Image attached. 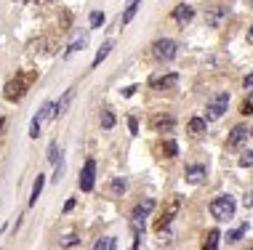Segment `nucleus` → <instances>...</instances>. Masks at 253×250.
<instances>
[{
    "instance_id": "f257e3e1",
    "label": "nucleus",
    "mask_w": 253,
    "mask_h": 250,
    "mask_svg": "<svg viewBox=\"0 0 253 250\" xmlns=\"http://www.w3.org/2000/svg\"><path fill=\"white\" fill-rule=\"evenodd\" d=\"M227 109H229V90H218V93L208 101V107H205V120L208 123L221 120Z\"/></svg>"
},
{
    "instance_id": "f03ea898",
    "label": "nucleus",
    "mask_w": 253,
    "mask_h": 250,
    "mask_svg": "<svg viewBox=\"0 0 253 250\" xmlns=\"http://www.w3.org/2000/svg\"><path fill=\"white\" fill-rule=\"evenodd\" d=\"M235 210H237V205H235V200L229 195H218L216 200L211 202V215L216 221H232Z\"/></svg>"
},
{
    "instance_id": "7ed1b4c3",
    "label": "nucleus",
    "mask_w": 253,
    "mask_h": 250,
    "mask_svg": "<svg viewBox=\"0 0 253 250\" xmlns=\"http://www.w3.org/2000/svg\"><path fill=\"white\" fill-rule=\"evenodd\" d=\"M152 54H155V59L160 61V64H168V61L176 59L179 45H176V40H171V37H163V40H155V45H152Z\"/></svg>"
},
{
    "instance_id": "20e7f679",
    "label": "nucleus",
    "mask_w": 253,
    "mask_h": 250,
    "mask_svg": "<svg viewBox=\"0 0 253 250\" xmlns=\"http://www.w3.org/2000/svg\"><path fill=\"white\" fill-rule=\"evenodd\" d=\"M152 210H155V200H144V202H139V205L131 210V229H133V234H142L144 218H147Z\"/></svg>"
},
{
    "instance_id": "39448f33",
    "label": "nucleus",
    "mask_w": 253,
    "mask_h": 250,
    "mask_svg": "<svg viewBox=\"0 0 253 250\" xmlns=\"http://www.w3.org/2000/svg\"><path fill=\"white\" fill-rule=\"evenodd\" d=\"M93 181H96V162L93 160H88L86 165H83V170H80V192H91L93 189Z\"/></svg>"
},
{
    "instance_id": "423d86ee",
    "label": "nucleus",
    "mask_w": 253,
    "mask_h": 250,
    "mask_svg": "<svg viewBox=\"0 0 253 250\" xmlns=\"http://www.w3.org/2000/svg\"><path fill=\"white\" fill-rule=\"evenodd\" d=\"M227 14H229L227 5H208V11H205V24L216 30V27H221V21L227 19Z\"/></svg>"
},
{
    "instance_id": "0eeeda50",
    "label": "nucleus",
    "mask_w": 253,
    "mask_h": 250,
    "mask_svg": "<svg viewBox=\"0 0 253 250\" xmlns=\"http://www.w3.org/2000/svg\"><path fill=\"white\" fill-rule=\"evenodd\" d=\"M171 19L176 21L179 27H187L189 21L195 19V8H192V5H187V3H181V5H176V8H173Z\"/></svg>"
},
{
    "instance_id": "6e6552de",
    "label": "nucleus",
    "mask_w": 253,
    "mask_h": 250,
    "mask_svg": "<svg viewBox=\"0 0 253 250\" xmlns=\"http://www.w3.org/2000/svg\"><path fill=\"white\" fill-rule=\"evenodd\" d=\"M208 176L205 165H187L184 168V179H187V184H202Z\"/></svg>"
},
{
    "instance_id": "1a4fd4ad",
    "label": "nucleus",
    "mask_w": 253,
    "mask_h": 250,
    "mask_svg": "<svg viewBox=\"0 0 253 250\" xmlns=\"http://www.w3.org/2000/svg\"><path fill=\"white\" fill-rule=\"evenodd\" d=\"M251 136V128H245V125H235L232 133H229V146H243L245 141H248Z\"/></svg>"
},
{
    "instance_id": "9d476101",
    "label": "nucleus",
    "mask_w": 253,
    "mask_h": 250,
    "mask_svg": "<svg viewBox=\"0 0 253 250\" xmlns=\"http://www.w3.org/2000/svg\"><path fill=\"white\" fill-rule=\"evenodd\" d=\"M173 125H176V120H173L171 115H155V117H152V128H155L157 133H165V130H173Z\"/></svg>"
},
{
    "instance_id": "9b49d317",
    "label": "nucleus",
    "mask_w": 253,
    "mask_h": 250,
    "mask_svg": "<svg viewBox=\"0 0 253 250\" xmlns=\"http://www.w3.org/2000/svg\"><path fill=\"white\" fill-rule=\"evenodd\" d=\"M126 189H128V181L123 179V176H115V179L107 184V192H109L112 197H123V195H126Z\"/></svg>"
},
{
    "instance_id": "f8f14e48",
    "label": "nucleus",
    "mask_w": 253,
    "mask_h": 250,
    "mask_svg": "<svg viewBox=\"0 0 253 250\" xmlns=\"http://www.w3.org/2000/svg\"><path fill=\"white\" fill-rule=\"evenodd\" d=\"M72 99H75V88H67L64 93H61V99L56 101V117H59V115H64V112L70 109Z\"/></svg>"
},
{
    "instance_id": "ddd939ff",
    "label": "nucleus",
    "mask_w": 253,
    "mask_h": 250,
    "mask_svg": "<svg viewBox=\"0 0 253 250\" xmlns=\"http://www.w3.org/2000/svg\"><path fill=\"white\" fill-rule=\"evenodd\" d=\"M205 128H208V120L205 117H192V120H189V125H187V130L192 136H202L205 133Z\"/></svg>"
},
{
    "instance_id": "4468645a",
    "label": "nucleus",
    "mask_w": 253,
    "mask_h": 250,
    "mask_svg": "<svg viewBox=\"0 0 253 250\" xmlns=\"http://www.w3.org/2000/svg\"><path fill=\"white\" fill-rule=\"evenodd\" d=\"M176 83H179V75H168V77H155L149 85H152V88H157V90H163V88H173Z\"/></svg>"
},
{
    "instance_id": "2eb2a0df",
    "label": "nucleus",
    "mask_w": 253,
    "mask_h": 250,
    "mask_svg": "<svg viewBox=\"0 0 253 250\" xmlns=\"http://www.w3.org/2000/svg\"><path fill=\"white\" fill-rule=\"evenodd\" d=\"M139 5H142V0H131V5L126 8V14L120 16V24L126 27V24H131V19L136 16V11H139Z\"/></svg>"
},
{
    "instance_id": "dca6fc26",
    "label": "nucleus",
    "mask_w": 253,
    "mask_h": 250,
    "mask_svg": "<svg viewBox=\"0 0 253 250\" xmlns=\"http://www.w3.org/2000/svg\"><path fill=\"white\" fill-rule=\"evenodd\" d=\"M218 240H221L218 229H211V232L205 234V242H202V250H216V248H218Z\"/></svg>"
},
{
    "instance_id": "f3484780",
    "label": "nucleus",
    "mask_w": 253,
    "mask_h": 250,
    "mask_svg": "<svg viewBox=\"0 0 253 250\" xmlns=\"http://www.w3.org/2000/svg\"><path fill=\"white\" fill-rule=\"evenodd\" d=\"M43 186H46V176H40V173H37V179H35V184H32V195H30V205H35V202H37V197H40V192H43Z\"/></svg>"
},
{
    "instance_id": "a211bd4d",
    "label": "nucleus",
    "mask_w": 253,
    "mask_h": 250,
    "mask_svg": "<svg viewBox=\"0 0 253 250\" xmlns=\"http://www.w3.org/2000/svg\"><path fill=\"white\" fill-rule=\"evenodd\" d=\"M109 51H112V40H107L104 45H101V48L96 51V59H93V64H91V70H96V67L101 64V61L107 59V56H109Z\"/></svg>"
},
{
    "instance_id": "6ab92c4d",
    "label": "nucleus",
    "mask_w": 253,
    "mask_h": 250,
    "mask_svg": "<svg viewBox=\"0 0 253 250\" xmlns=\"http://www.w3.org/2000/svg\"><path fill=\"white\" fill-rule=\"evenodd\" d=\"M86 45H88V37H77V40H72V43H70V48L64 51V56L70 59V56H75L77 51H83Z\"/></svg>"
},
{
    "instance_id": "aec40b11",
    "label": "nucleus",
    "mask_w": 253,
    "mask_h": 250,
    "mask_svg": "<svg viewBox=\"0 0 253 250\" xmlns=\"http://www.w3.org/2000/svg\"><path fill=\"white\" fill-rule=\"evenodd\" d=\"M46 157H48V162H59L61 160V149H59V141H51L48 144V152H46Z\"/></svg>"
},
{
    "instance_id": "412c9836",
    "label": "nucleus",
    "mask_w": 253,
    "mask_h": 250,
    "mask_svg": "<svg viewBox=\"0 0 253 250\" xmlns=\"http://www.w3.org/2000/svg\"><path fill=\"white\" fill-rule=\"evenodd\" d=\"M99 123H101V128H104V130L115 128V112L104 109V112H101V117H99Z\"/></svg>"
},
{
    "instance_id": "4be33fe9",
    "label": "nucleus",
    "mask_w": 253,
    "mask_h": 250,
    "mask_svg": "<svg viewBox=\"0 0 253 250\" xmlns=\"http://www.w3.org/2000/svg\"><path fill=\"white\" fill-rule=\"evenodd\" d=\"M163 155H165V157H176L179 155V144L173 139H168L165 144H163Z\"/></svg>"
},
{
    "instance_id": "5701e85b",
    "label": "nucleus",
    "mask_w": 253,
    "mask_h": 250,
    "mask_svg": "<svg viewBox=\"0 0 253 250\" xmlns=\"http://www.w3.org/2000/svg\"><path fill=\"white\" fill-rule=\"evenodd\" d=\"M88 21H91V30H101V27H104V14H101V11H93Z\"/></svg>"
},
{
    "instance_id": "b1692460",
    "label": "nucleus",
    "mask_w": 253,
    "mask_h": 250,
    "mask_svg": "<svg viewBox=\"0 0 253 250\" xmlns=\"http://www.w3.org/2000/svg\"><path fill=\"white\" fill-rule=\"evenodd\" d=\"M245 232H248V224H243V226H237L235 232H229V234H227V240H229V242H237L240 237L245 234Z\"/></svg>"
},
{
    "instance_id": "393cba45",
    "label": "nucleus",
    "mask_w": 253,
    "mask_h": 250,
    "mask_svg": "<svg viewBox=\"0 0 253 250\" xmlns=\"http://www.w3.org/2000/svg\"><path fill=\"white\" fill-rule=\"evenodd\" d=\"M40 125H43V120H40V117H32V125H30V136H32V139H37V136H40Z\"/></svg>"
},
{
    "instance_id": "a878e982",
    "label": "nucleus",
    "mask_w": 253,
    "mask_h": 250,
    "mask_svg": "<svg viewBox=\"0 0 253 250\" xmlns=\"http://www.w3.org/2000/svg\"><path fill=\"white\" fill-rule=\"evenodd\" d=\"M77 242H80V237H77V234H67L64 240H61V248H75Z\"/></svg>"
},
{
    "instance_id": "bb28decb",
    "label": "nucleus",
    "mask_w": 253,
    "mask_h": 250,
    "mask_svg": "<svg viewBox=\"0 0 253 250\" xmlns=\"http://www.w3.org/2000/svg\"><path fill=\"white\" fill-rule=\"evenodd\" d=\"M251 165H253V149L245 152V155L240 157V168H251Z\"/></svg>"
},
{
    "instance_id": "cd10ccee",
    "label": "nucleus",
    "mask_w": 253,
    "mask_h": 250,
    "mask_svg": "<svg viewBox=\"0 0 253 250\" xmlns=\"http://www.w3.org/2000/svg\"><path fill=\"white\" fill-rule=\"evenodd\" d=\"M109 245H112V237H104V240L96 242V248H93V250H109Z\"/></svg>"
},
{
    "instance_id": "c85d7f7f",
    "label": "nucleus",
    "mask_w": 253,
    "mask_h": 250,
    "mask_svg": "<svg viewBox=\"0 0 253 250\" xmlns=\"http://www.w3.org/2000/svg\"><path fill=\"white\" fill-rule=\"evenodd\" d=\"M61 173H64V160H59V162H56V170H54V181H59V179H61Z\"/></svg>"
},
{
    "instance_id": "c756f323",
    "label": "nucleus",
    "mask_w": 253,
    "mask_h": 250,
    "mask_svg": "<svg viewBox=\"0 0 253 250\" xmlns=\"http://www.w3.org/2000/svg\"><path fill=\"white\" fill-rule=\"evenodd\" d=\"M128 128H131V133H133V136L139 133V120H136V117H131V120H128Z\"/></svg>"
},
{
    "instance_id": "7c9ffc66",
    "label": "nucleus",
    "mask_w": 253,
    "mask_h": 250,
    "mask_svg": "<svg viewBox=\"0 0 253 250\" xmlns=\"http://www.w3.org/2000/svg\"><path fill=\"white\" fill-rule=\"evenodd\" d=\"M243 85H245V90H248V93L253 96V72H251L248 77H245V83H243Z\"/></svg>"
},
{
    "instance_id": "2f4dec72",
    "label": "nucleus",
    "mask_w": 253,
    "mask_h": 250,
    "mask_svg": "<svg viewBox=\"0 0 253 250\" xmlns=\"http://www.w3.org/2000/svg\"><path fill=\"white\" fill-rule=\"evenodd\" d=\"M136 90H139V88H136V85H128V88H126V90H123V96H133V93H136Z\"/></svg>"
},
{
    "instance_id": "473e14b6",
    "label": "nucleus",
    "mask_w": 253,
    "mask_h": 250,
    "mask_svg": "<svg viewBox=\"0 0 253 250\" xmlns=\"http://www.w3.org/2000/svg\"><path fill=\"white\" fill-rule=\"evenodd\" d=\"M243 205H245V208H253V195H245V200H243Z\"/></svg>"
},
{
    "instance_id": "72a5a7b5",
    "label": "nucleus",
    "mask_w": 253,
    "mask_h": 250,
    "mask_svg": "<svg viewBox=\"0 0 253 250\" xmlns=\"http://www.w3.org/2000/svg\"><path fill=\"white\" fill-rule=\"evenodd\" d=\"M251 112H253V101H251V104H245V107H243V115H251Z\"/></svg>"
},
{
    "instance_id": "f704fd0d",
    "label": "nucleus",
    "mask_w": 253,
    "mask_h": 250,
    "mask_svg": "<svg viewBox=\"0 0 253 250\" xmlns=\"http://www.w3.org/2000/svg\"><path fill=\"white\" fill-rule=\"evenodd\" d=\"M40 3H46V0H27V5H40Z\"/></svg>"
},
{
    "instance_id": "c9c22d12",
    "label": "nucleus",
    "mask_w": 253,
    "mask_h": 250,
    "mask_svg": "<svg viewBox=\"0 0 253 250\" xmlns=\"http://www.w3.org/2000/svg\"><path fill=\"white\" fill-rule=\"evenodd\" d=\"M248 43L253 45V24H251V30H248Z\"/></svg>"
},
{
    "instance_id": "e433bc0d",
    "label": "nucleus",
    "mask_w": 253,
    "mask_h": 250,
    "mask_svg": "<svg viewBox=\"0 0 253 250\" xmlns=\"http://www.w3.org/2000/svg\"><path fill=\"white\" fill-rule=\"evenodd\" d=\"M248 5H251V8H253V0H248Z\"/></svg>"
},
{
    "instance_id": "4c0bfd02",
    "label": "nucleus",
    "mask_w": 253,
    "mask_h": 250,
    "mask_svg": "<svg viewBox=\"0 0 253 250\" xmlns=\"http://www.w3.org/2000/svg\"><path fill=\"white\" fill-rule=\"evenodd\" d=\"M251 136H253V128H251Z\"/></svg>"
},
{
    "instance_id": "58836bf2",
    "label": "nucleus",
    "mask_w": 253,
    "mask_h": 250,
    "mask_svg": "<svg viewBox=\"0 0 253 250\" xmlns=\"http://www.w3.org/2000/svg\"><path fill=\"white\" fill-rule=\"evenodd\" d=\"M251 250H253V248H251Z\"/></svg>"
}]
</instances>
